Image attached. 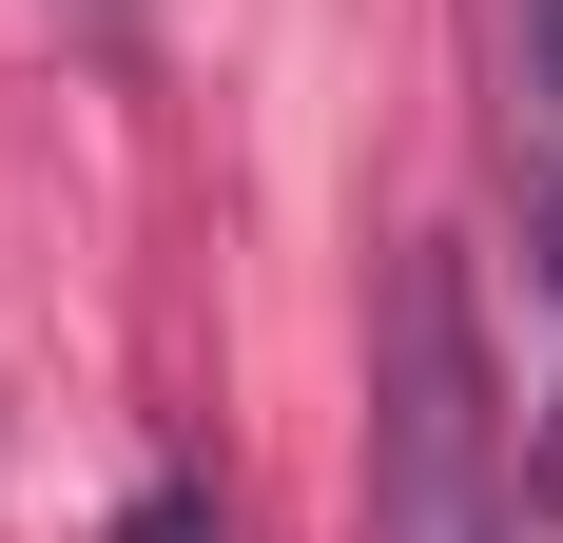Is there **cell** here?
<instances>
[{
	"instance_id": "obj_4",
	"label": "cell",
	"mask_w": 563,
	"mask_h": 543,
	"mask_svg": "<svg viewBox=\"0 0 563 543\" xmlns=\"http://www.w3.org/2000/svg\"><path fill=\"white\" fill-rule=\"evenodd\" d=\"M117 543H233V524H214V486H136V505H117Z\"/></svg>"
},
{
	"instance_id": "obj_1",
	"label": "cell",
	"mask_w": 563,
	"mask_h": 543,
	"mask_svg": "<svg viewBox=\"0 0 563 543\" xmlns=\"http://www.w3.org/2000/svg\"><path fill=\"white\" fill-rule=\"evenodd\" d=\"M525 524V446H506V369L466 311V253L408 233L369 291V543H506Z\"/></svg>"
},
{
	"instance_id": "obj_3",
	"label": "cell",
	"mask_w": 563,
	"mask_h": 543,
	"mask_svg": "<svg viewBox=\"0 0 563 543\" xmlns=\"http://www.w3.org/2000/svg\"><path fill=\"white\" fill-rule=\"evenodd\" d=\"M506 58H525V117L563 136V0H506Z\"/></svg>"
},
{
	"instance_id": "obj_2",
	"label": "cell",
	"mask_w": 563,
	"mask_h": 543,
	"mask_svg": "<svg viewBox=\"0 0 563 543\" xmlns=\"http://www.w3.org/2000/svg\"><path fill=\"white\" fill-rule=\"evenodd\" d=\"M525 291H544V466H525V486L563 505V136L525 156Z\"/></svg>"
}]
</instances>
